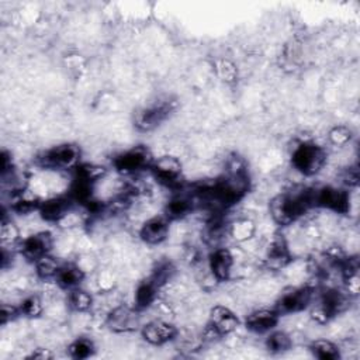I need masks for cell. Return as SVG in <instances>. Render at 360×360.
Listing matches in <instances>:
<instances>
[{
	"mask_svg": "<svg viewBox=\"0 0 360 360\" xmlns=\"http://www.w3.org/2000/svg\"><path fill=\"white\" fill-rule=\"evenodd\" d=\"M73 202L75 201L70 197H55L42 201L39 204L38 212L41 218L46 222H59L69 214Z\"/></svg>",
	"mask_w": 360,
	"mask_h": 360,
	"instance_id": "4fadbf2b",
	"label": "cell"
},
{
	"mask_svg": "<svg viewBox=\"0 0 360 360\" xmlns=\"http://www.w3.org/2000/svg\"><path fill=\"white\" fill-rule=\"evenodd\" d=\"M84 278L83 270L76 264H62L55 280L58 285L63 290H73L80 285Z\"/></svg>",
	"mask_w": 360,
	"mask_h": 360,
	"instance_id": "ffe728a7",
	"label": "cell"
},
{
	"mask_svg": "<svg viewBox=\"0 0 360 360\" xmlns=\"http://www.w3.org/2000/svg\"><path fill=\"white\" fill-rule=\"evenodd\" d=\"M152 162L153 160H152L150 152L143 146H136V148H132V149L118 153L114 158L112 165L120 173L132 174V173H136L146 167H150Z\"/></svg>",
	"mask_w": 360,
	"mask_h": 360,
	"instance_id": "52a82bcc",
	"label": "cell"
},
{
	"mask_svg": "<svg viewBox=\"0 0 360 360\" xmlns=\"http://www.w3.org/2000/svg\"><path fill=\"white\" fill-rule=\"evenodd\" d=\"M20 307V312L24 316L28 318H37L42 314V301L38 295H30L27 298L22 300V302L18 305Z\"/></svg>",
	"mask_w": 360,
	"mask_h": 360,
	"instance_id": "83f0119b",
	"label": "cell"
},
{
	"mask_svg": "<svg viewBox=\"0 0 360 360\" xmlns=\"http://www.w3.org/2000/svg\"><path fill=\"white\" fill-rule=\"evenodd\" d=\"M252 233V226L248 221L243 222H238L232 226V235L235 239L238 240H243L246 238H249V235Z\"/></svg>",
	"mask_w": 360,
	"mask_h": 360,
	"instance_id": "4dcf8cb0",
	"label": "cell"
},
{
	"mask_svg": "<svg viewBox=\"0 0 360 360\" xmlns=\"http://www.w3.org/2000/svg\"><path fill=\"white\" fill-rule=\"evenodd\" d=\"M35 271L38 274V277L46 280V278H55L59 269H60V263L52 257L51 255H45L41 259H38L35 263Z\"/></svg>",
	"mask_w": 360,
	"mask_h": 360,
	"instance_id": "d4e9b609",
	"label": "cell"
},
{
	"mask_svg": "<svg viewBox=\"0 0 360 360\" xmlns=\"http://www.w3.org/2000/svg\"><path fill=\"white\" fill-rule=\"evenodd\" d=\"M314 295H315V292L311 287L292 288V290L281 294L274 309L277 311L278 315L300 312L312 304Z\"/></svg>",
	"mask_w": 360,
	"mask_h": 360,
	"instance_id": "9c48e42d",
	"label": "cell"
},
{
	"mask_svg": "<svg viewBox=\"0 0 360 360\" xmlns=\"http://www.w3.org/2000/svg\"><path fill=\"white\" fill-rule=\"evenodd\" d=\"M107 325L114 332L132 330L138 326L136 311L128 307H117L107 315Z\"/></svg>",
	"mask_w": 360,
	"mask_h": 360,
	"instance_id": "ac0fdd59",
	"label": "cell"
},
{
	"mask_svg": "<svg viewBox=\"0 0 360 360\" xmlns=\"http://www.w3.org/2000/svg\"><path fill=\"white\" fill-rule=\"evenodd\" d=\"M326 162V152L314 142H302L292 150L291 163L300 173L305 176L316 174Z\"/></svg>",
	"mask_w": 360,
	"mask_h": 360,
	"instance_id": "7a4b0ae2",
	"label": "cell"
},
{
	"mask_svg": "<svg viewBox=\"0 0 360 360\" xmlns=\"http://www.w3.org/2000/svg\"><path fill=\"white\" fill-rule=\"evenodd\" d=\"M210 270L212 277L217 281H225L231 277L232 266H233V256L229 249L226 248H217L212 250L208 259Z\"/></svg>",
	"mask_w": 360,
	"mask_h": 360,
	"instance_id": "5bb4252c",
	"label": "cell"
},
{
	"mask_svg": "<svg viewBox=\"0 0 360 360\" xmlns=\"http://www.w3.org/2000/svg\"><path fill=\"white\" fill-rule=\"evenodd\" d=\"M315 207L326 208L333 212L346 214L350 208V198L346 190L335 186H323L314 191Z\"/></svg>",
	"mask_w": 360,
	"mask_h": 360,
	"instance_id": "8992f818",
	"label": "cell"
},
{
	"mask_svg": "<svg viewBox=\"0 0 360 360\" xmlns=\"http://www.w3.org/2000/svg\"><path fill=\"white\" fill-rule=\"evenodd\" d=\"M194 207H195V202L191 195L176 194L167 201V204L165 207V217L169 221L180 219V218H184L186 215L191 214Z\"/></svg>",
	"mask_w": 360,
	"mask_h": 360,
	"instance_id": "d6986e66",
	"label": "cell"
},
{
	"mask_svg": "<svg viewBox=\"0 0 360 360\" xmlns=\"http://www.w3.org/2000/svg\"><path fill=\"white\" fill-rule=\"evenodd\" d=\"M314 188H304L288 191L276 195L270 201V214L278 225H290L307 212L314 204Z\"/></svg>",
	"mask_w": 360,
	"mask_h": 360,
	"instance_id": "6da1fadb",
	"label": "cell"
},
{
	"mask_svg": "<svg viewBox=\"0 0 360 360\" xmlns=\"http://www.w3.org/2000/svg\"><path fill=\"white\" fill-rule=\"evenodd\" d=\"M291 262V253L288 245L283 236L274 238L267 249L264 264L270 270H280Z\"/></svg>",
	"mask_w": 360,
	"mask_h": 360,
	"instance_id": "e0dca14e",
	"label": "cell"
},
{
	"mask_svg": "<svg viewBox=\"0 0 360 360\" xmlns=\"http://www.w3.org/2000/svg\"><path fill=\"white\" fill-rule=\"evenodd\" d=\"M174 270L176 269H174L173 263H170V262H160L153 269L152 276L149 278L160 288L165 283H167L172 278V276L174 274Z\"/></svg>",
	"mask_w": 360,
	"mask_h": 360,
	"instance_id": "4316f807",
	"label": "cell"
},
{
	"mask_svg": "<svg viewBox=\"0 0 360 360\" xmlns=\"http://www.w3.org/2000/svg\"><path fill=\"white\" fill-rule=\"evenodd\" d=\"M173 108V101L169 100L142 107L134 115V125L142 132L152 131L172 114Z\"/></svg>",
	"mask_w": 360,
	"mask_h": 360,
	"instance_id": "5b68a950",
	"label": "cell"
},
{
	"mask_svg": "<svg viewBox=\"0 0 360 360\" xmlns=\"http://www.w3.org/2000/svg\"><path fill=\"white\" fill-rule=\"evenodd\" d=\"M158 290L159 287L150 278H148L146 281H142L135 291V309L139 311L152 305L156 300Z\"/></svg>",
	"mask_w": 360,
	"mask_h": 360,
	"instance_id": "44dd1931",
	"label": "cell"
},
{
	"mask_svg": "<svg viewBox=\"0 0 360 360\" xmlns=\"http://www.w3.org/2000/svg\"><path fill=\"white\" fill-rule=\"evenodd\" d=\"M53 354L48 350V349H37L35 352H32L30 354V359H39V360H46V359H52Z\"/></svg>",
	"mask_w": 360,
	"mask_h": 360,
	"instance_id": "836d02e7",
	"label": "cell"
},
{
	"mask_svg": "<svg viewBox=\"0 0 360 360\" xmlns=\"http://www.w3.org/2000/svg\"><path fill=\"white\" fill-rule=\"evenodd\" d=\"M343 183L349 187H354L359 183V172L356 167H350L349 170H346V173L343 174Z\"/></svg>",
	"mask_w": 360,
	"mask_h": 360,
	"instance_id": "d6a6232c",
	"label": "cell"
},
{
	"mask_svg": "<svg viewBox=\"0 0 360 360\" xmlns=\"http://www.w3.org/2000/svg\"><path fill=\"white\" fill-rule=\"evenodd\" d=\"M52 248V236L49 232H38L25 238L21 245L20 250L22 256L31 262H37L45 255H49Z\"/></svg>",
	"mask_w": 360,
	"mask_h": 360,
	"instance_id": "8fae6325",
	"label": "cell"
},
{
	"mask_svg": "<svg viewBox=\"0 0 360 360\" xmlns=\"http://www.w3.org/2000/svg\"><path fill=\"white\" fill-rule=\"evenodd\" d=\"M153 177L163 186L176 188L181 181V163L174 156H162L152 162Z\"/></svg>",
	"mask_w": 360,
	"mask_h": 360,
	"instance_id": "ba28073f",
	"label": "cell"
},
{
	"mask_svg": "<svg viewBox=\"0 0 360 360\" xmlns=\"http://www.w3.org/2000/svg\"><path fill=\"white\" fill-rule=\"evenodd\" d=\"M329 141L335 146H343L350 142L352 139V131L345 125H336L329 131Z\"/></svg>",
	"mask_w": 360,
	"mask_h": 360,
	"instance_id": "f1b7e54d",
	"label": "cell"
},
{
	"mask_svg": "<svg viewBox=\"0 0 360 360\" xmlns=\"http://www.w3.org/2000/svg\"><path fill=\"white\" fill-rule=\"evenodd\" d=\"M309 350L319 360H338L340 357L339 347L326 339H318L311 343Z\"/></svg>",
	"mask_w": 360,
	"mask_h": 360,
	"instance_id": "7402d4cb",
	"label": "cell"
},
{
	"mask_svg": "<svg viewBox=\"0 0 360 360\" xmlns=\"http://www.w3.org/2000/svg\"><path fill=\"white\" fill-rule=\"evenodd\" d=\"M69 305L72 309H75L76 312H86L91 308L93 305V297L89 291L77 287L69 291Z\"/></svg>",
	"mask_w": 360,
	"mask_h": 360,
	"instance_id": "603a6c76",
	"label": "cell"
},
{
	"mask_svg": "<svg viewBox=\"0 0 360 360\" xmlns=\"http://www.w3.org/2000/svg\"><path fill=\"white\" fill-rule=\"evenodd\" d=\"M18 315H21L20 312V307H14V305H7L3 304L1 305V323H7L8 321H13L14 318H17Z\"/></svg>",
	"mask_w": 360,
	"mask_h": 360,
	"instance_id": "1f68e13d",
	"label": "cell"
},
{
	"mask_svg": "<svg viewBox=\"0 0 360 360\" xmlns=\"http://www.w3.org/2000/svg\"><path fill=\"white\" fill-rule=\"evenodd\" d=\"M218 73L225 82H232L236 76V69L229 60H221L218 65Z\"/></svg>",
	"mask_w": 360,
	"mask_h": 360,
	"instance_id": "f546056e",
	"label": "cell"
},
{
	"mask_svg": "<svg viewBox=\"0 0 360 360\" xmlns=\"http://www.w3.org/2000/svg\"><path fill=\"white\" fill-rule=\"evenodd\" d=\"M169 235V219L166 217H153L143 222L139 229L141 239L148 245H159Z\"/></svg>",
	"mask_w": 360,
	"mask_h": 360,
	"instance_id": "9a60e30c",
	"label": "cell"
},
{
	"mask_svg": "<svg viewBox=\"0 0 360 360\" xmlns=\"http://www.w3.org/2000/svg\"><path fill=\"white\" fill-rule=\"evenodd\" d=\"M79 148L72 143H62L53 146L38 156V165L45 169H70L76 167L79 162Z\"/></svg>",
	"mask_w": 360,
	"mask_h": 360,
	"instance_id": "277c9868",
	"label": "cell"
},
{
	"mask_svg": "<svg viewBox=\"0 0 360 360\" xmlns=\"http://www.w3.org/2000/svg\"><path fill=\"white\" fill-rule=\"evenodd\" d=\"M278 316L276 309H256L246 316L245 325L253 333H267L277 325Z\"/></svg>",
	"mask_w": 360,
	"mask_h": 360,
	"instance_id": "2e32d148",
	"label": "cell"
},
{
	"mask_svg": "<svg viewBox=\"0 0 360 360\" xmlns=\"http://www.w3.org/2000/svg\"><path fill=\"white\" fill-rule=\"evenodd\" d=\"M94 349H96L94 343L89 338H77L68 347L69 354L73 359H79V360L90 357L94 353Z\"/></svg>",
	"mask_w": 360,
	"mask_h": 360,
	"instance_id": "484cf974",
	"label": "cell"
},
{
	"mask_svg": "<svg viewBox=\"0 0 360 360\" xmlns=\"http://www.w3.org/2000/svg\"><path fill=\"white\" fill-rule=\"evenodd\" d=\"M291 338L281 330L271 332L266 339V349L273 354H280L291 349Z\"/></svg>",
	"mask_w": 360,
	"mask_h": 360,
	"instance_id": "cb8c5ba5",
	"label": "cell"
},
{
	"mask_svg": "<svg viewBox=\"0 0 360 360\" xmlns=\"http://www.w3.org/2000/svg\"><path fill=\"white\" fill-rule=\"evenodd\" d=\"M347 304H349V300L345 292L336 288H328L323 292H321L318 301L314 304L311 315L316 322L325 323L330 318L345 311Z\"/></svg>",
	"mask_w": 360,
	"mask_h": 360,
	"instance_id": "3957f363",
	"label": "cell"
},
{
	"mask_svg": "<svg viewBox=\"0 0 360 360\" xmlns=\"http://www.w3.org/2000/svg\"><path fill=\"white\" fill-rule=\"evenodd\" d=\"M141 335L145 342L153 346H162L177 336V328L166 321H150L141 328Z\"/></svg>",
	"mask_w": 360,
	"mask_h": 360,
	"instance_id": "30bf717a",
	"label": "cell"
},
{
	"mask_svg": "<svg viewBox=\"0 0 360 360\" xmlns=\"http://www.w3.org/2000/svg\"><path fill=\"white\" fill-rule=\"evenodd\" d=\"M208 325L212 329H215L221 338H224V336L232 333L238 328L239 319L235 315V312L231 311L228 307L215 305L210 311Z\"/></svg>",
	"mask_w": 360,
	"mask_h": 360,
	"instance_id": "7c38bea8",
	"label": "cell"
}]
</instances>
